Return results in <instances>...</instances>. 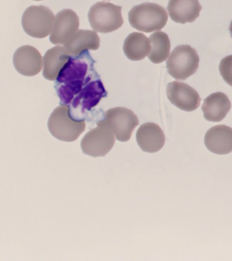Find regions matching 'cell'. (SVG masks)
Listing matches in <instances>:
<instances>
[{
	"label": "cell",
	"instance_id": "1",
	"mask_svg": "<svg viewBox=\"0 0 232 261\" xmlns=\"http://www.w3.org/2000/svg\"><path fill=\"white\" fill-rule=\"evenodd\" d=\"M49 132L53 137L63 142L76 140L85 128L83 120L73 118L69 106L63 105L55 108L49 117Z\"/></svg>",
	"mask_w": 232,
	"mask_h": 261
},
{
	"label": "cell",
	"instance_id": "2",
	"mask_svg": "<svg viewBox=\"0 0 232 261\" xmlns=\"http://www.w3.org/2000/svg\"><path fill=\"white\" fill-rule=\"evenodd\" d=\"M168 13L162 6L155 3H143L134 6L128 12L130 25L140 32L160 31L168 21Z\"/></svg>",
	"mask_w": 232,
	"mask_h": 261
},
{
	"label": "cell",
	"instance_id": "3",
	"mask_svg": "<svg viewBox=\"0 0 232 261\" xmlns=\"http://www.w3.org/2000/svg\"><path fill=\"white\" fill-rule=\"evenodd\" d=\"M199 62L195 49L189 45H180L171 53L166 61V68L173 79L185 81L196 72Z\"/></svg>",
	"mask_w": 232,
	"mask_h": 261
},
{
	"label": "cell",
	"instance_id": "4",
	"mask_svg": "<svg viewBox=\"0 0 232 261\" xmlns=\"http://www.w3.org/2000/svg\"><path fill=\"white\" fill-rule=\"evenodd\" d=\"M89 20L95 32L102 34L114 32L124 24L122 7L109 2H97L89 10Z\"/></svg>",
	"mask_w": 232,
	"mask_h": 261
},
{
	"label": "cell",
	"instance_id": "5",
	"mask_svg": "<svg viewBox=\"0 0 232 261\" xmlns=\"http://www.w3.org/2000/svg\"><path fill=\"white\" fill-rule=\"evenodd\" d=\"M55 16L50 8L32 6L22 16V26L26 34L35 38H44L52 32Z\"/></svg>",
	"mask_w": 232,
	"mask_h": 261
},
{
	"label": "cell",
	"instance_id": "6",
	"mask_svg": "<svg viewBox=\"0 0 232 261\" xmlns=\"http://www.w3.org/2000/svg\"><path fill=\"white\" fill-rule=\"evenodd\" d=\"M115 137L109 124L102 120L88 132L81 142L83 154L93 157L105 156L113 148Z\"/></svg>",
	"mask_w": 232,
	"mask_h": 261
},
{
	"label": "cell",
	"instance_id": "7",
	"mask_svg": "<svg viewBox=\"0 0 232 261\" xmlns=\"http://www.w3.org/2000/svg\"><path fill=\"white\" fill-rule=\"evenodd\" d=\"M116 139L125 142L131 138L134 128L138 125V119L134 112L127 108L117 107L108 110L105 114V120Z\"/></svg>",
	"mask_w": 232,
	"mask_h": 261
},
{
	"label": "cell",
	"instance_id": "8",
	"mask_svg": "<svg viewBox=\"0 0 232 261\" xmlns=\"http://www.w3.org/2000/svg\"><path fill=\"white\" fill-rule=\"evenodd\" d=\"M166 95L171 103L183 111H194L200 105L201 98L198 93L182 82L169 83L166 88Z\"/></svg>",
	"mask_w": 232,
	"mask_h": 261
},
{
	"label": "cell",
	"instance_id": "9",
	"mask_svg": "<svg viewBox=\"0 0 232 261\" xmlns=\"http://www.w3.org/2000/svg\"><path fill=\"white\" fill-rule=\"evenodd\" d=\"M79 19L72 10L64 9L55 16L54 28L50 36L53 44H65L78 31Z\"/></svg>",
	"mask_w": 232,
	"mask_h": 261
},
{
	"label": "cell",
	"instance_id": "10",
	"mask_svg": "<svg viewBox=\"0 0 232 261\" xmlns=\"http://www.w3.org/2000/svg\"><path fill=\"white\" fill-rule=\"evenodd\" d=\"M14 68L24 76H34L42 70L43 59L40 53L32 46L18 48L13 56Z\"/></svg>",
	"mask_w": 232,
	"mask_h": 261
},
{
	"label": "cell",
	"instance_id": "11",
	"mask_svg": "<svg viewBox=\"0 0 232 261\" xmlns=\"http://www.w3.org/2000/svg\"><path fill=\"white\" fill-rule=\"evenodd\" d=\"M136 142L144 152L155 153L160 151L165 144V136L162 128L154 122H147L138 128Z\"/></svg>",
	"mask_w": 232,
	"mask_h": 261
},
{
	"label": "cell",
	"instance_id": "12",
	"mask_svg": "<svg viewBox=\"0 0 232 261\" xmlns=\"http://www.w3.org/2000/svg\"><path fill=\"white\" fill-rule=\"evenodd\" d=\"M205 144L214 154H229L232 152V128L224 124L213 126L205 135Z\"/></svg>",
	"mask_w": 232,
	"mask_h": 261
},
{
	"label": "cell",
	"instance_id": "13",
	"mask_svg": "<svg viewBox=\"0 0 232 261\" xmlns=\"http://www.w3.org/2000/svg\"><path fill=\"white\" fill-rule=\"evenodd\" d=\"M201 8L198 0H169L167 6L171 19L181 24L195 21Z\"/></svg>",
	"mask_w": 232,
	"mask_h": 261
},
{
	"label": "cell",
	"instance_id": "14",
	"mask_svg": "<svg viewBox=\"0 0 232 261\" xmlns=\"http://www.w3.org/2000/svg\"><path fill=\"white\" fill-rule=\"evenodd\" d=\"M231 109V102L227 96L217 92L207 97L204 101L201 110L204 117L208 121L219 122L225 118Z\"/></svg>",
	"mask_w": 232,
	"mask_h": 261
},
{
	"label": "cell",
	"instance_id": "15",
	"mask_svg": "<svg viewBox=\"0 0 232 261\" xmlns=\"http://www.w3.org/2000/svg\"><path fill=\"white\" fill-rule=\"evenodd\" d=\"M70 59V55L63 46L49 49L43 58V75L48 81H54Z\"/></svg>",
	"mask_w": 232,
	"mask_h": 261
},
{
	"label": "cell",
	"instance_id": "16",
	"mask_svg": "<svg viewBox=\"0 0 232 261\" xmlns=\"http://www.w3.org/2000/svg\"><path fill=\"white\" fill-rule=\"evenodd\" d=\"M100 38L95 31L80 30L65 44L63 47L70 56L76 57L83 51L97 50L99 48Z\"/></svg>",
	"mask_w": 232,
	"mask_h": 261
},
{
	"label": "cell",
	"instance_id": "17",
	"mask_svg": "<svg viewBox=\"0 0 232 261\" xmlns=\"http://www.w3.org/2000/svg\"><path fill=\"white\" fill-rule=\"evenodd\" d=\"M151 49L152 45L150 38L141 33H132L124 41V54L131 61H140L146 58L150 54Z\"/></svg>",
	"mask_w": 232,
	"mask_h": 261
},
{
	"label": "cell",
	"instance_id": "18",
	"mask_svg": "<svg viewBox=\"0 0 232 261\" xmlns=\"http://www.w3.org/2000/svg\"><path fill=\"white\" fill-rule=\"evenodd\" d=\"M152 49L148 58L152 63H161L166 61L170 51V42L168 35L157 32L150 37Z\"/></svg>",
	"mask_w": 232,
	"mask_h": 261
},
{
	"label": "cell",
	"instance_id": "19",
	"mask_svg": "<svg viewBox=\"0 0 232 261\" xmlns=\"http://www.w3.org/2000/svg\"><path fill=\"white\" fill-rule=\"evenodd\" d=\"M219 71L224 81L232 87V55L222 59L219 64Z\"/></svg>",
	"mask_w": 232,
	"mask_h": 261
},
{
	"label": "cell",
	"instance_id": "20",
	"mask_svg": "<svg viewBox=\"0 0 232 261\" xmlns=\"http://www.w3.org/2000/svg\"><path fill=\"white\" fill-rule=\"evenodd\" d=\"M229 30L230 35H231V37L232 38V20L231 21V23H230Z\"/></svg>",
	"mask_w": 232,
	"mask_h": 261
},
{
	"label": "cell",
	"instance_id": "21",
	"mask_svg": "<svg viewBox=\"0 0 232 261\" xmlns=\"http://www.w3.org/2000/svg\"><path fill=\"white\" fill-rule=\"evenodd\" d=\"M34 1H42V0H34Z\"/></svg>",
	"mask_w": 232,
	"mask_h": 261
}]
</instances>
